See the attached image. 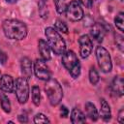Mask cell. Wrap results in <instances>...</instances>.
Segmentation results:
<instances>
[{
  "mask_svg": "<svg viewBox=\"0 0 124 124\" xmlns=\"http://www.w3.org/2000/svg\"><path fill=\"white\" fill-rule=\"evenodd\" d=\"M3 32L10 40L20 41L27 36V26L24 22L17 19H6L3 21Z\"/></svg>",
  "mask_w": 124,
  "mask_h": 124,
  "instance_id": "6da1fadb",
  "label": "cell"
},
{
  "mask_svg": "<svg viewBox=\"0 0 124 124\" xmlns=\"http://www.w3.org/2000/svg\"><path fill=\"white\" fill-rule=\"evenodd\" d=\"M45 35L50 49L55 54L62 55L66 50V43L58 31L52 27H46L45 29Z\"/></svg>",
  "mask_w": 124,
  "mask_h": 124,
  "instance_id": "7a4b0ae2",
  "label": "cell"
},
{
  "mask_svg": "<svg viewBox=\"0 0 124 124\" xmlns=\"http://www.w3.org/2000/svg\"><path fill=\"white\" fill-rule=\"evenodd\" d=\"M44 89L51 106L55 107L60 104L63 98V89L55 78L47 79Z\"/></svg>",
  "mask_w": 124,
  "mask_h": 124,
  "instance_id": "3957f363",
  "label": "cell"
},
{
  "mask_svg": "<svg viewBox=\"0 0 124 124\" xmlns=\"http://www.w3.org/2000/svg\"><path fill=\"white\" fill-rule=\"evenodd\" d=\"M61 62L73 78H78L80 75V63L77 54L73 50H67L62 54Z\"/></svg>",
  "mask_w": 124,
  "mask_h": 124,
  "instance_id": "277c9868",
  "label": "cell"
},
{
  "mask_svg": "<svg viewBox=\"0 0 124 124\" xmlns=\"http://www.w3.org/2000/svg\"><path fill=\"white\" fill-rule=\"evenodd\" d=\"M96 58L98 65L102 72L104 73H109L112 70V63L111 58L109 55V52L102 46H98L96 47Z\"/></svg>",
  "mask_w": 124,
  "mask_h": 124,
  "instance_id": "5b68a950",
  "label": "cell"
},
{
  "mask_svg": "<svg viewBox=\"0 0 124 124\" xmlns=\"http://www.w3.org/2000/svg\"><path fill=\"white\" fill-rule=\"evenodd\" d=\"M16 99L19 104H25L29 98V84L26 78H17L15 81V88Z\"/></svg>",
  "mask_w": 124,
  "mask_h": 124,
  "instance_id": "8992f818",
  "label": "cell"
},
{
  "mask_svg": "<svg viewBox=\"0 0 124 124\" xmlns=\"http://www.w3.org/2000/svg\"><path fill=\"white\" fill-rule=\"evenodd\" d=\"M66 16L71 21H78L83 18L84 13L77 0H72L66 7Z\"/></svg>",
  "mask_w": 124,
  "mask_h": 124,
  "instance_id": "52a82bcc",
  "label": "cell"
},
{
  "mask_svg": "<svg viewBox=\"0 0 124 124\" xmlns=\"http://www.w3.org/2000/svg\"><path fill=\"white\" fill-rule=\"evenodd\" d=\"M34 74L36 78L41 80H47L50 78V71L44 59H36L34 62Z\"/></svg>",
  "mask_w": 124,
  "mask_h": 124,
  "instance_id": "ba28073f",
  "label": "cell"
},
{
  "mask_svg": "<svg viewBox=\"0 0 124 124\" xmlns=\"http://www.w3.org/2000/svg\"><path fill=\"white\" fill-rule=\"evenodd\" d=\"M78 45H79V54L81 58L83 59L87 58L92 52V48H93L92 40L88 35H82L78 39Z\"/></svg>",
  "mask_w": 124,
  "mask_h": 124,
  "instance_id": "9c48e42d",
  "label": "cell"
},
{
  "mask_svg": "<svg viewBox=\"0 0 124 124\" xmlns=\"http://www.w3.org/2000/svg\"><path fill=\"white\" fill-rule=\"evenodd\" d=\"M106 35V29L101 23H95L92 25L90 29V36L91 38L96 41L97 43H102Z\"/></svg>",
  "mask_w": 124,
  "mask_h": 124,
  "instance_id": "30bf717a",
  "label": "cell"
},
{
  "mask_svg": "<svg viewBox=\"0 0 124 124\" xmlns=\"http://www.w3.org/2000/svg\"><path fill=\"white\" fill-rule=\"evenodd\" d=\"M15 88V80L10 75H3L0 78V89L5 93H12Z\"/></svg>",
  "mask_w": 124,
  "mask_h": 124,
  "instance_id": "8fae6325",
  "label": "cell"
},
{
  "mask_svg": "<svg viewBox=\"0 0 124 124\" xmlns=\"http://www.w3.org/2000/svg\"><path fill=\"white\" fill-rule=\"evenodd\" d=\"M38 49H39V52L42 56V59H44L45 61H48L50 59V50L51 49H50L47 42H46L43 39H39Z\"/></svg>",
  "mask_w": 124,
  "mask_h": 124,
  "instance_id": "7c38bea8",
  "label": "cell"
},
{
  "mask_svg": "<svg viewBox=\"0 0 124 124\" xmlns=\"http://www.w3.org/2000/svg\"><path fill=\"white\" fill-rule=\"evenodd\" d=\"M123 85H124L123 78H122V77H120V76H116V77H114V78H113L112 82H111V85H110L111 91H112L115 95L122 96V95H123V93H124Z\"/></svg>",
  "mask_w": 124,
  "mask_h": 124,
  "instance_id": "4fadbf2b",
  "label": "cell"
},
{
  "mask_svg": "<svg viewBox=\"0 0 124 124\" xmlns=\"http://www.w3.org/2000/svg\"><path fill=\"white\" fill-rule=\"evenodd\" d=\"M20 69H21V73L23 75L24 78H26L27 79L31 78L32 76V61L28 58V57H23L20 60Z\"/></svg>",
  "mask_w": 124,
  "mask_h": 124,
  "instance_id": "5bb4252c",
  "label": "cell"
},
{
  "mask_svg": "<svg viewBox=\"0 0 124 124\" xmlns=\"http://www.w3.org/2000/svg\"><path fill=\"white\" fill-rule=\"evenodd\" d=\"M100 105H101V109H100L101 118L104 121H108L111 118V110H110V107H109L108 103L104 98H102Z\"/></svg>",
  "mask_w": 124,
  "mask_h": 124,
  "instance_id": "9a60e30c",
  "label": "cell"
},
{
  "mask_svg": "<svg viewBox=\"0 0 124 124\" xmlns=\"http://www.w3.org/2000/svg\"><path fill=\"white\" fill-rule=\"evenodd\" d=\"M84 108H85L86 115L92 121H97L98 118H99V113H98V110H97L95 105L93 103H91V102H87V103H85Z\"/></svg>",
  "mask_w": 124,
  "mask_h": 124,
  "instance_id": "2e32d148",
  "label": "cell"
},
{
  "mask_svg": "<svg viewBox=\"0 0 124 124\" xmlns=\"http://www.w3.org/2000/svg\"><path fill=\"white\" fill-rule=\"evenodd\" d=\"M86 120L85 118V115L83 114V112L77 108H74L72 109V112H71V122L73 124H78V123H84Z\"/></svg>",
  "mask_w": 124,
  "mask_h": 124,
  "instance_id": "e0dca14e",
  "label": "cell"
},
{
  "mask_svg": "<svg viewBox=\"0 0 124 124\" xmlns=\"http://www.w3.org/2000/svg\"><path fill=\"white\" fill-rule=\"evenodd\" d=\"M0 103H1V108H3V110L6 113H10L11 112V103H10L9 98L4 93H0Z\"/></svg>",
  "mask_w": 124,
  "mask_h": 124,
  "instance_id": "ac0fdd59",
  "label": "cell"
},
{
  "mask_svg": "<svg viewBox=\"0 0 124 124\" xmlns=\"http://www.w3.org/2000/svg\"><path fill=\"white\" fill-rule=\"evenodd\" d=\"M114 24L119 31H121V32L124 31V14H123V12H120L116 15V16L114 17Z\"/></svg>",
  "mask_w": 124,
  "mask_h": 124,
  "instance_id": "d6986e66",
  "label": "cell"
},
{
  "mask_svg": "<svg viewBox=\"0 0 124 124\" xmlns=\"http://www.w3.org/2000/svg\"><path fill=\"white\" fill-rule=\"evenodd\" d=\"M32 102L35 106H39L41 102V91L40 87L37 85H34L32 87Z\"/></svg>",
  "mask_w": 124,
  "mask_h": 124,
  "instance_id": "ffe728a7",
  "label": "cell"
},
{
  "mask_svg": "<svg viewBox=\"0 0 124 124\" xmlns=\"http://www.w3.org/2000/svg\"><path fill=\"white\" fill-rule=\"evenodd\" d=\"M99 79H100L99 74H98L97 70L95 69V67L92 66L90 68V70H89V80H90V83L93 84V85H96L99 82Z\"/></svg>",
  "mask_w": 124,
  "mask_h": 124,
  "instance_id": "44dd1931",
  "label": "cell"
},
{
  "mask_svg": "<svg viewBox=\"0 0 124 124\" xmlns=\"http://www.w3.org/2000/svg\"><path fill=\"white\" fill-rule=\"evenodd\" d=\"M55 9L57 11L58 14L62 15L65 13L66 11V7H67V1L66 0H53Z\"/></svg>",
  "mask_w": 124,
  "mask_h": 124,
  "instance_id": "7402d4cb",
  "label": "cell"
},
{
  "mask_svg": "<svg viewBox=\"0 0 124 124\" xmlns=\"http://www.w3.org/2000/svg\"><path fill=\"white\" fill-rule=\"evenodd\" d=\"M54 26H55L57 31L62 32V33H68V26L64 21H62L60 19H56L55 23H54Z\"/></svg>",
  "mask_w": 124,
  "mask_h": 124,
  "instance_id": "603a6c76",
  "label": "cell"
},
{
  "mask_svg": "<svg viewBox=\"0 0 124 124\" xmlns=\"http://www.w3.org/2000/svg\"><path fill=\"white\" fill-rule=\"evenodd\" d=\"M34 122L35 123H50V120L43 113H37L34 116Z\"/></svg>",
  "mask_w": 124,
  "mask_h": 124,
  "instance_id": "cb8c5ba5",
  "label": "cell"
},
{
  "mask_svg": "<svg viewBox=\"0 0 124 124\" xmlns=\"http://www.w3.org/2000/svg\"><path fill=\"white\" fill-rule=\"evenodd\" d=\"M115 42H116V45H117L118 48L122 51L123 50V46H124V44H123V37L121 35H119V34H115Z\"/></svg>",
  "mask_w": 124,
  "mask_h": 124,
  "instance_id": "d4e9b609",
  "label": "cell"
},
{
  "mask_svg": "<svg viewBox=\"0 0 124 124\" xmlns=\"http://www.w3.org/2000/svg\"><path fill=\"white\" fill-rule=\"evenodd\" d=\"M6 61H7V55H6V53L0 48V72L2 71V68H3V66L5 65Z\"/></svg>",
  "mask_w": 124,
  "mask_h": 124,
  "instance_id": "484cf974",
  "label": "cell"
},
{
  "mask_svg": "<svg viewBox=\"0 0 124 124\" xmlns=\"http://www.w3.org/2000/svg\"><path fill=\"white\" fill-rule=\"evenodd\" d=\"M85 8L87 9H90L92 8V5H93V0H78Z\"/></svg>",
  "mask_w": 124,
  "mask_h": 124,
  "instance_id": "4316f807",
  "label": "cell"
},
{
  "mask_svg": "<svg viewBox=\"0 0 124 124\" xmlns=\"http://www.w3.org/2000/svg\"><path fill=\"white\" fill-rule=\"evenodd\" d=\"M46 2H47V0H39V9H40V13H41V15H42L43 11L46 10Z\"/></svg>",
  "mask_w": 124,
  "mask_h": 124,
  "instance_id": "83f0119b",
  "label": "cell"
},
{
  "mask_svg": "<svg viewBox=\"0 0 124 124\" xmlns=\"http://www.w3.org/2000/svg\"><path fill=\"white\" fill-rule=\"evenodd\" d=\"M69 114V109L65 106H61L60 108V115L61 117H67Z\"/></svg>",
  "mask_w": 124,
  "mask_h": 124,
  "instance_id": "f1b7e54d",
  "label": "cell"
},
{
  "mask_svg": "<svg viewBox=\"0 0 124 124\" xmlns=\"http://www.w3.org/2000/svg\"><path fill=\"white\" fill-rule=\"evenodd\" d=\"M117 121H118L120 124H123V123H124V109H123V108H121V109L118 111Z\"/></svg>",
  "mask_w": 124,
  "mask_h": 124,
  "instance_id": "f546056e",
  "label": "cell"
},
{
  "mask_svg": "<svg viewBox=\"0 0 124 124\" xmlns=\"http://www.w3.org/2000/svg\"><path fill=\"white\" fill-rule=\"evenodd\" d=\"M17 119L20 123H27L28 122V118H27L26 114H19L17 116Z\"/></svg>",
  "mask_w": 124,
  "mask_h": 124,
  "instance_id": "4dcf8cb0",
  "label": "cell"
},
{
  "mask_svg": "<svg viewBox=\"0 0 124 124\" xmlns=\"http://www.w3.org/2000/svg\"><path fill=\"white\" fill-rule=\"evenodd\" d=\"M6 1H7L8 3H12V4H13V3H16V2H17L18 0H6Z\"/></svg>",
  "mask_w": 124,
  "mask_h": 124,
  "instance_id": "1f68e13d",
  "label": "cell"
}]
</instances>
